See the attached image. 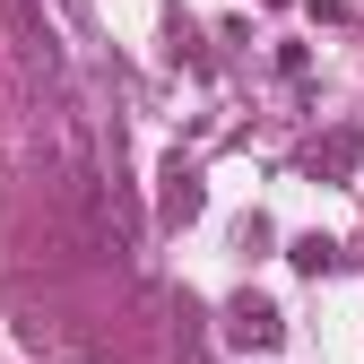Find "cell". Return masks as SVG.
Wrapping results in <instances>:
<instances>
[{"label":"cell","instance_id":"1","mask_svg":"<svg viewBox=\"0 0 364 364\" xmlns=\"http://www.w3.org/2000/svg\"><path fill=\"white\" fill-rule=\"evenodd\" d=\"M200 208H208V191H200V165H182V156H173V165L156 173V217H165V225H191Z\"/></svg>","mask_w":364,"mask_h":364},{"label":"cell","instance_id":"2","mask_svg":"<svg viewBox=\"0 0 364 364\" xmlns=\"http://www.w3.org/2000/svg\"><path fill=\"white\" fill-rule=\"evenodd\" d=\"M225 338H235V347H278V338H287V321H278V304L235 295V304H225Z\"/></svg>","mask_w":364,"mask_h":364},{"label":"cell","instance_id":"3","mask_svg":"<svg viewBox=\"0 0 364 364\" xmlns=\"http://www.w3.org/2000/svg\"><path fill=\"white\" fill-rule=\"evenodd\" d=\"M355 165H364V130H355V122H347V130H330V139H312V148H304V173H321V182H347Z\"/></svg>","mask_w":364,"mask_h":364},{"label":"cell","instance_id":"4","mask_svg":"<svg viewBox=\"0 0 364 364\" xmlns=\"http://www.w3.org/2000/svg\"><path fill=\"white\" fill-rule=\"evenodd\" d=\"M295 269H304V278H321V269H338V243L330 235H295V252H287Z\"/></svg>","mask_w":364,"mask_h":364}]
</instances>
